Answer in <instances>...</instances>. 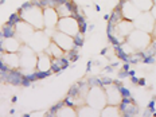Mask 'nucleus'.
I'll use <instances>...</instances> for the list:
<instances>
[{
	"label": "nucleus",
	"mask_w": 156,
	"mask_h": 117,
	"mask_svg": "<svg viewBox=\"0 0 156 117\" xmlns=\"http://www.w3.org/2000/svg\"><path fill=\"white\" fill-rule=\"evenodd\" d=\"M22 20L30 23L35 30H43V8L34 4V2H27L18 9Z\"/></svg>",
	"instance_id": "f257e3e1"
},
{
	"label": "nucleus",
	"mask_w": 156,
	"mask_h": 117,
	"mask_svg": "<svg viewBox=\"0 0 156 117\" xmlns=\"http://www.w3.org/2000/svg\"><path fill=\"white\" fill-rule=\"evenodd\" d=\"M86 104L89 106H92V108L101 112V109L108 104L106 102V96H105L104 87L100 85L90 86L89 92H87V96H86Z\"/></svg>",
	"instance_id": "f03ea898"
},
{
	"label": "nucleus",
	"mask_w": 156,
	"mask_h": 117,
	"mask_svg": "<svg viewBox=\"0 0 156 117\" xmlns=\"http://www.w3.org/2000/svg\"><path fill=\"white\" fill-rule=\"evenodd\" d=\"M19 58H20V69L24 70H35L37 69L38 54L35 50L28 46L27 43H23L19 50Z\"/></svg>",
	"instance_id": "7ed1b4c3"
},
{
	"label": "nucleus",
	"mask_w": 156,
	"mask_h": 117,
	"mask_svg": "<svg viewBox=\"0 0 156 117\" xmlns=\"http://www.w3.org/2000/svg\"><path fill=\"white\" fill-rule=\"evenodd\" d=\"M126 42H129L137 51H144L145 48L151 44L152 37L149 32H145V31L135 28V30L126 37Z\"/></svg>",
	"instance_id": "20e7f679"
},
{
	"label": "nucleus",
	"mask_w": 156,
	"mask_h": 117,
	"mask_svg": "<svg viewBox=\"0 0 156 117\" xmlns=\"http://www.w3.org/2000/svg\"><path fill=\"white\" fill-rule=\"evenodd\" d=\"M155 23H156V20L154 19V16H152V14L149 11L140 12L137 18L133 20L135 28L141 30V31H145V32H149V34H151L152 30H154Z\"/></svg>",
	"instance_id": "39448f33"
},
{
	"label": "nucleus",
	"mask_w": 156,
	"mask_h": 117,
	"mask_svg": "<svg viewBox=\"0 0 156 117\" xmlns=\"http://www.w3.org/2000/svg\"><path fill=\"white\" fill-rule=\"evenodd\" d=\"M50 41L51 38H48L43 30H35L34 35L31 37L27 44L35 51H44L48 46V43H50Z\"/></svg>",
	"instance_id": "423d86ee"
},
{
	"label": "nucleus",
	"mask_w": 156,
	"mask_h": 117,
	"mask_svg": "<svg viewBox=\"0 0 156 117\" xmlns=\"http://www.w3.org/2000/svg\"><path fill=\"white\" fill-rule=\"evenodd\" d=\"M57 30L65 32V34L70 35V37H76L80 32V27H78L77 18L74 16H67V18H59L57 24Z\"/></svg>",
	"instance_id": "0eeeda50"
},
{
	"label": "nucleus",
	"mask_w": 156,
	"mask_h": 117,
	"mask_svg": "<svg viewBox=\"0 0 156 117\" xmlns=\"http://www.w3.org/2000/svg\"><path fill=\"white\" fill-rule=\"evenodd\" d=\"M51 41L55 42L63 51H69V50L76 48V46H74V38L65 34L62 31H59V30L54 31V34L51 35Z\"/></svg>",
	"instance_id": "6e6552de"
},
{
	"label": "nucleus",
	"mask_w": 156,
	"mask_h": 117,
	"mask_svg": "<svg viewBox=\"0 0 156 117\" xmlns=\"http://www.w3.org/2000/svg\"><path fill=\"white\" fill-rule=\"evenodd\" d=\"M119 7H120V11H121L122 19H126V20L133 22L139 16V14L141 12L131 0H121V4H120Z\"/></svg>",
	"instance_id": "1a4fd4ad"
},
{
	"label": "nucleus",
	"mask_w": 156,
	"mask_h": 117,
	"mask_svg": "<svg viewBox=\"0 0 156 117\" xmlns=\"http://www.w3.org/2000/svg\"><path fill=\"white\" fill-rule=\"evenodd\" d=\"M34 32H35V28L30 23H27V22L20 20L16 24V37H18V39L22 43H28V41L34 35Z\"/></svg>",
	"instance_id": "9d476101"
},
{
	"label": "nucleus",
	"mask_w": 156,
	"mask_h": 117,
	"mask_svg": "<svg viewBox=\"0 0 156 117\" xmlns=\"http://www.w3.org/2000/svg\"><path fill=\"white\" fill-rule=\"evenodd\" d=\"M104 90H105L108 105H119V104L121 102V100H122L121 93H120V90H119V85H116L115 82L110 83V85L104 86Z\"/></svg>",
	"instance_id": "9b49d317"
},
{
	"label": "nucleus",
	"mask_w": 156,
	"mask_h": 117,
	"mask_svg": "<svg viewBox=\"0 0 156 117\" xmlns=\"http://www.w3.org/2000/svg\"><path fill=\"white\" fill-rule=\"evenodd\" d=\"M58 20H59V16L58 12L54 7H47L43 8V23L46 28H57Z\"/></svg>",
	"instance_id": "f8f14e48"
},
{
	"label": "nucleus",
	"mask_w": 156,
	"mask_h": 117,
	"mask_svg": "<svg viewBox=\"0 0 156 117\" xmlns=\"http://www.w3.org/2000/svg\"><path fill=\"white\" fill-rule=\"evenodd\" d=\"M133 30H135V24H133V22H132V20L121 19V20H120L119 23L116 24L115 34H116V35H119V37L126 38Z\"/></svg>",
	"instance_id": "ddd939ff"
},
{
	"label": "nucleus",
	"mask_w": 156,
	"mask_h": 117,
	"mask_svg": "<svg viewBox=\"0 0 156 117\" xmlns=\"http://www.w3.org/2000/svg\"><path fill=\"white\" fill-rule=\"evenodd\" d=\"M2 61L7 65L8 69H20V58L19 53H7L5 51L3 55Z\"/></svg>",
	"instance_id": "4468645a"
},
{
	"label": "nucleus",
	"mask_w": 156,
	"mask_h": 117,
	"mask_svg": "<svg viewBox=\"0 0 156 117\" xmlns=\"http://www.w3.org/2000/svg\"><path fill=\"white\" fill-rule=\"evenodd\" d=\"M37 70H41V71L51 70V57L47 53H44V51H41V53L38 54Z\"/></svg>",
	"instance_id": "2eb2a0df"
},
{
	"label": "nucleus",
	"mask_w": 156,
	"mask_h": 117,
	"mask_svg": "<svg viewBox=\"0 0 156 117\" xmlns=\"http://www.w3.org/2000/svg\"><path fill=\"white\" fill-rule=\"evenodd\" d=\"M22 42L18 39V37H11V38H5L4 39V51L7 53H19L22 47Z\"/></svg>",
	"instance_id": "dca6fc26"
},
{
	"label": "nucleus",
	"mask_w": 156,
	"mask_h": 117,
	"mask_svg": "<svg viewBox=\"0 0 156 117\" xmlns=\"http://www.w3.org/2000/svg\"><path fill=\"white\" fill-rule=\"evenodd\" d=\"M69 65L70 62L65 57L51 58V70H53V73H57V74L62 73L66 67H69Z\"/></svg>",
	"instance_id": "f3484780"
},
{
	"label": "nucleus",
	"mask_w": 156,
	"mask_h": 117,
	"mask_svg": "<svg viewBox=\"0 0 156 117\" xmlns=\"http://www.w3.org/2000/svg\"><path fill=\"white\" fill-rule=\"evenodd\" d=\"M44 53H47L48 55H50L51 58H59V57H63V54H65V51L61 48L59 46H58L55 42L53 41H50V43H48V46L47 48L44 50Z\"/></svg>",
	"instance_id": "a211bd4d"
},
{
	"label": "nucleus",
	"mask_w": 156,
	"mask_h": 117,
	"mask_svg": "<svg viewBox=\"0 0 156 117\" xmlns=\"http://www.w3.org/2000/svg\"><path fill=\"white\" fill-rule=\"evenodd\" d=\"M100 116H102V117L121 116V113H120L119 105H108V104H106V105L101 109V112H100Z\"/></svg>",
	"instance_id": "6ab92c4d"
},
{
	"label": "nucleus",
	"mask_w": 156,
	"mask_h": 117,
	"mask_svg": "<svg viewBox=\"0 0 156 117\" xmlns=\"http://www.w3.org/2000/svg\"><path fill=\"white\" fill-rule=\"evenodd\" d=\"M55 116H58V117H66V116L76 117V116H78V113H77V109L74 108V106H67V105L63 104V105L58 109V112H57Z\"/></svg>",
	"instance_id": "aec40b11"
},
{
	"label": "nucleus",
	"mask_w": 156,
	"mask_h": 117,
	"mask_svg": "<svg viewBox=\"0 0 156 117\" xmlns=\"http://www.w3.org/2000/svg\"><path fill=\"white\" fill-rule=\"evenodd\" d=\"M133 4L136 5L141 12H145V11H149L152 8V5L155 4L154 0H131Z\"/></svg>",
	"instance_id": "412c9836"
},
{
	"label": "nucleus",
	"mask_w": 156,
	"mask_h": 117,
	"mask_svg": "<svg viewBox=\"0 0 156 117\" xmlns=\"http://www.w3.org/2000/svg\"><path fill=\"white\" fill-rule=\"evenodd\" d=\"M3 34V37L4 38H11V37H16V26L15 24H11V23H5L3 26L2 31H0Z\"/></svg>",
	"instance_id": "4be33fe9"
},
{
	"label": "nucleus",
	"mask_w": 156,
	"mask_h": 117,
	"mask_svg": "<svg viewBox=\"0 0 156 117\" xmlns=\"http://www.w3.org/2000/svg\"><path fill=\"white\" fill-rule=\"evenodd\" d=\"M63 57L66 58L69 62H76V61L80 58V54H78V48H73V50H69V51H65Z\"/></svg>",
	"instance_id": "5701e85b"
},
{
	"label": "nucleus",
	"mask_w": 156,
	"mask_h": 117,
	"mask_svg": "<svg viewBox=\"0 0 156 117\" xmlns=\"http://www.w3.org/2000/svg\"><path fill=\"white\" fill-rule=\"evenodd\" d=\"M76 18H77V22H78V27H80V32L85 34V32L87 31V22L85 19V16L81 14V15H77Z\"/></svg>",
	"instance_id": "b1692460"
},
{
	"label": "nucleus",
	"mask_w": 156,
	"mask_h": 117,
	"mask_svg": "<svg viewBox=\"0 0 156 117\" xmlns=\"http://www.w3.org/2000/svg\"><path fill=\"white\" fill-rule=\"evenodd\" d=\"M73 38H74V46H76V48L82 47V44H83V34L82 32H78L76 37H73Z\"/></svg>",
	"instance_id": "393cba45"
},
{
	"label": "nucleus",
	"mask_w": 156,
	"mask_h": 117,
	"mask_svg": "<svg viewBox=\"0 0 156 117\" xmlns=\"http://www.w3.org/2000/svg\"><path fill=\"white\" fill-rule=\"evenodd\" d=\"M20 20H22V18H20V15H19V12H15V14H12L11 16H9L8 23H11V24H15V26H16Z\"/></svg>",
	"instance_id": "a878e982"
},
{
	"label": "nucleus",
	"mask_w": 156,
	"mask_h": 117,
	"mask_svg": "<svg viewBox=\"0 0 156 117\" xmlns=\"http://www.w3.org/2000/svg\"><path fill=\"white\" fill-rule=\"evenodd\" d=\"M126 77H129V74H128V70H120L119 71V78H126Z\"/></svg>",
	"instance_id": "bb28decb"
},
{
	"label": "nucleus",
	"mask_w": 156,
	"mask_h": 117,
	"mask_svg": "<svg viewBox=\"0 0 156 117\" xmlns=\"http://www.w3.org/2000/svg\"><path fill=\"white\" fill-rule=\"evenodd\" d=\"M7 70H9L8 67H7V65L3 62L2 59H0V71H7Z\"/></svg>",
	"instance_id": "cd10ccee"
},
{
	"label": "nucleus",
	"mask_w": 156,
	"mask_h": 117,
	"mask_svg": "<svg viewBox=\"0 0 156 117\" xmlns=\"http://www.w3.org/2000/svg\"><path fill=\"white\" fill-rule=\"evenodd\" d=\"M149 12H151V14H152V16H154V19L156 20V4H154V5H152V8L149 9Z\"/></svg>",
	"instance_id": "c85d7f7f"
},
{
	"label": "nucleus",
	"mask_w": 156,
	"mask_h": 117,
	"mask_svg": "<svg viewBox=\"0 0 156 117\" xmlns=\"http://www.w3.org/2000/svg\"><path fill=\"white\" fill-rule=\"evenodd\" d=\"M131 82H132V83H135V85H137L139 78L136 77V74H135V76H131Z\"/></svg>",
	"instance_id": "c756f323"
},
{
	"label": "nucleus",
	"mask_w": 156,
	"mask_h": 117,
	"mask_svg": "<svg viewBox=\"0 0 156 117\" xmlns=\"http://www.w3.org/2000/svg\"><path fill=\"white\" fill-rule=\"evenodd\" d=\"M137 85L139 86H145V85H147V82H145L144 78H140V80H139V82H137Z\"/></svg>",
	"instance_id": "7c9ffc66"
},
{
	"label": "nucleus",
	"mask_w": 156,
	"mask_h": 117,
	"mask_svg": "<svg viewBox=\"0 0 156 117\" xmlns=\"http://www.w3.org/2000/svg\"><path fill=\"white\" fill-rule=\"evenodd\" d=\"M92 65H93V61H89V62H87V65H86V71L87 73L92 70Z\"/></svg>",
	"instance_id": "2f4dec72"
},
{
	"label": "nucleus",
	"mask_w": 156,
	"mask_h": 117,
	"mask_svg": "<svg viewBox=\"0 0 156 117\" xmlns=\"http://www.w3.org/2000/svg\"><path fill=\"white\" fill-rule=\"evenodd\" d=\"M151 37H152V39H156V23L154 26V30H152V32H151Z\"/></svg>",
	"instance_id": "473e14b6"
},
{
	"label": "nucleus",
	"mask_w": 156,
	"mask_h": 117,
	"mask_svg": "<svg viewBox=\"0 0 156 117\" xmlns=\"http://www.w3.org/2000/svg\"><path fill=\"white\" fill-rule=\"evenodd\" d=\"M122 70H129V62H125L122 66Z\"/></svg>",
	"instance_id": "72a5a7b5"
},
{
	"label": "nucleus",
	"mask_w": 156,
	"mask_h": 117,
	"mask_svg": "<svg viewBox=\"0 0 156 117\" xmlns=\"http://www.w3.org/2000/svg\"><path fill=\"white\" fill-rule=\"evenodd\" d=\"M16 101H18V97L14 96V97H12V98H11V102H16Z\"/></svg>",
	"instance_id": "f704fd0d"
},
{
	"label": "nucleus",
	"mask_w": 156,
	"mask_h": 117,
	"mask_svg": "<svg viewBox=\"0 0 156 117\" xmlns=\"http://www.w3.org/2000/svg\"><path fill=\"white\" fill-rule=\"evenodd\" d=\"M106 53H108V48H104V50L101 51V55H105Z\"/></svg>",
	"instance_id": "c9c22d12"
},
{
	"label": "nucleus",
	"mask_w": 156,
	"mask_h": 117,
	"mask_svg": "<svg viewBox=\"0 0 156 117\" xmlns=\"http://www.w3.org/2000/svg\"><path fill=\"white\" fill-rule=\"evenodd\" d=\"M94 8H96V11H97V12L101 11V7H100V5H97V4H96V7H94Z\"/></svg>",
	"instance_id": "e433bc0d"
},
{
	"label": "nucleus",
	"mask_w": 156,
	"mask_h": 117,
	"mask_svg": "<svg viewBox=\"0 0 156 117\" xmlns=\"http://www.w3.org/2000/svg\"><path fill=\"white\" fill-rule=\"evenodd\" d=\"M15 113H16L15 109H11V110H9V115H15Z\"/></svg>",
	"instance_id": "4c0bfd02"
},
{
	"label": "nucleus",
	"mask_w": 156,
	"mask_h": 117,
	"mask_svg": "<svg viewBox=\"0 0 156 117\" xmlns=\"http://www.w3.org/2000/svg\"><path fill=\"white\" fill-rule=\"evenodd\" d=\"M109 18H110V15H105V16H104V19H105V20H109Z\"/></svg>",
	"instance_id": "58836bf2"
},
{
	"label": "nucleus",
	"mask_w": 156,
	"mask_h": 117,
	"mask_svg": "<svg viewBox=\"0 0 156 117\" xmlns=\"http://www.w3.org/2000/svg\"><path fill=\"white\" fill-rule=\"evenodd\" d=\"M154 3H155V4H156V0H154Z\"/></svg>",
	"instance_id": "ea45409f"
},
{
	"label": "nucleus",
	"mask_w": 156,
	"mask_h": 117,
	"mask_svg": "<svg viewBox=\"0 0 156 117\" xmlns=\"http://www.w3.org/2000/svg\"><path fill=\"white\" fill-rule=\"evenodd\" d=\"M154 100H156V96H155V97H154Z\"/></svg>",
	"instance_id": "a19ab883"
}]
</instances>
